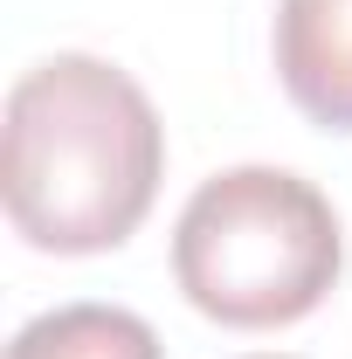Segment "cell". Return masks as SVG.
Here are the masks:
<instances>
[{
    "label": "cell",
    "instance_id": "2",
    "mask_svg": "<svg viewBox=\"0 0 352 359\" xmlns=\"http://www.w3.org/2000/svg\"><path fill=\"white\" fill-rule=\"evenodd\" d=\"M346 269L332 201L290 166H228L201 180L173 228V283L187 304L235 332L311 318Z\"/></svg>",
    "mask_w": 352,
    "mask_h": 359
},
{
    "label": "cell",
    "instance_id": "1",
    "mask_svg": "<svg viewBox=\"0 0 352 359\" xmlns=\"http://www.w3.org/2000/svg\"><path fill=\"white\" fill-rule=\"evenodd\" d=\"M166 125L104 55H48L7 90L0 201L42 256H104L152 215Z\"/></svg>",
    "mask_w": 352,
    "mask_h": 359
},
{
    "label": "cell",
    "instance_id": "4",
    "mask_svg": "<svg viewBox=\"0 0 352 359\" xmlns=\"http://www.w3.org/2000/svg\"><path fill=\"white\" fill-rule=\"evenodd\" d=\"M7 359H166L159 332L125 304H55L14 332Z\"/></svg>",
    "mask_w": 352,
    "mask_h": 359
},
{
    "label": "cell",
    "instance_id": "3",
    "mask_svg": "<svg viewBox=\"0 0 352 359\" xmlns=\"http://www.w3.org/2000/svg\"><path fill=\"white\" fill-rule=\"evenodd\" d=\"M276 76L325 132H352V0H276Z\"/></svg>",
    "mask_w": 352,
    "mask_h": 359
},
{
    "label": "cell",
    "instance_id": "5",
    "mask_svg": "<svg viewBox=\"0 0 352 359\" xmlns=\"http://www.w3.org/2000/svg\"><path fill=\"white\" fill-rule=\"evenodd\" d=\"M256 359H283V353H256Z\"/></svg>",
    "mask_w": 352,
    "mask_h": 359
}]
</instances>
